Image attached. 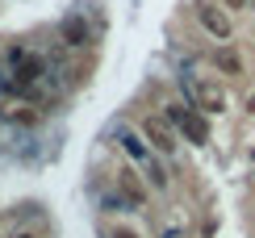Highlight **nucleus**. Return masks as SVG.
<instances>
[{"mask_svg":"<svg viewBox=\"0 0 255 238\" xmlns=\"http://www.w3.org/2000/svg\"><path fill=\"white\" fill-rule=\"evenodd\" d=\"M247 4H251V0H222V8H226V13H243Z\"/></svg>","mask_w":255,"mask_h":238,"instance_id":"13","label":"nucleus"},{"mask_svg":"<svg viewBox=\"0 0 255 238\" xmlns=\"http://www.w3.org/2000/svg\"><path fill=\"white\" fill-rule=\"evenodd\" d=\"M247 113H251V117H255V92H251V96H247Z\"/></svg>","mask_w":255,"mask_h":238,"instance_id":"14","label":"nucleus"},{"mask_svg":"<svg viewBox=\"0 0 255 238\" xmlns=\"http://www.w3.org/2000/svg\"><path fill=\"white\" fill-rule=\"evenodd\" d=\"M59 42H63V46H71V50L88 46V42H92V25H88V17H84V13L63 17V21H59Z\"/></svg>","mask_w":255,"mask_h":238,"instance_id":"6","label":"nucleus"},{"mask_svg":"<svg viewBox=\"0 0 255 238\" xmlns=\"http://www.w3.org/2000/svg\"><path fill=\"white\" fill-rule=\"evenodd\" d=\"M197 25L214 42H230L235 38V17H230L222 4H214V0H197Z\"/></svg>","mask_w":255,"mask_h":238,"instance_id":"3","label":"nucleus"},{"mask_svg":"<svg viewBox=\"0 0 255 238\" xmlns=\"http://www.w3.org/2000/svg\"><path fill=\"white\" fill-rule=\"evenodd\" d=\"M251 155H255V150H251Z\"/></svg>","mask_w":255,"mask_h":238,"instance_id":"16","label":"nucleus"},{"mask_svg":"<svg viewBox=\"0 0 255 238\" xmlns=\"http://www.w3.org/2000/svg\"><path fill=\"white\" fill-rule=\"evenodd\" d=\"M142 142L159 155H176V129L167 117H146L142 121Z\"/></svg>","mask_w":255,"mask_h":238,"instance_id":"4","label":"nucleus"},{"mask_svg":"<svg viewBox=\"0 0 255 238\" xmlns=\"http://www.w3.org/2000/svg\"><path fill=\"white\" fill-rule=\"evenodd\" d=\"M142 171H146V184H151V188H167V184H172L167 167H163V163H155V159H146V163H142Z\"/></svg>","mask_w":255,"mask_h":238,"instance_id":"10","label":"nucleus"},{"mask_svg":"<svg viewBox=\"0 0 255 238\" xmlns=\"http://www.w3.org/2000/svg\"><path fill=\"white\" fill-rule=\"evenodd\" d=\"M163 117H167L172 129H180L193 146H205V142H209V121H205V113L188 109V101H172V105L163 109Z\"/></svg>","mask_w":255,"mask_h":238,"instance_id":"2","label":"nucleus"},{"mask_svg":"<svg viewBox=\"0 0 255 238\" xmlns=\"http://www.w3.org/2000/svg\"><path fill=\"white\" fill-rule=\"evenodd\" d=\"M42 71H46V59L34 55V50H25V59L13 63V88H17V92H29V88L42 80Z\"/></svg>","mask_w":255,"mask_h":238,"instance_id":"7","label":"nucleus"},{"mask_svg":"<svg viewBox=\"0 0 255 238\" xmlns=\"http://www.w3.org/2000/svg\"><path fill=\"white\" fill-rule=\"evenodd\" d=\"M209 63H214V71L226 75V80H239V75L247 71V63H243V55H239L235 42H218V46L209 50Z\"/></svg>","mask_w":255,"mask_h":238,"instance_id":"5","label":"nucleus"},{"mask_svg":"<svg viewBox=\"0 0 255 238\" xmlns=\"http://www.w3.org/2000/svg\"><path fill=\"white\" fill-rule=\"evenodd\" d=\"M184 96H188V105H193L197 113H205V117L226 113V88H222L218 80H193V75H184Z\"/></svg>","mask_w":255,"mask_h":238,"instance_id":"1","label":"nucleus"},{"mask_svg":"<svg viewBox=\"0 0 255 238\" xmlns=\"http://www.w3.org/2000/svg\"><path fill=\"white\" fill-rule=\"evenodd\" d=\"M105 238H138V230H126V226H105Z\"/></svg>","mask_w":255,"mask_h":238,"instance_id":"12","label":"nucleus"},{"mask_svg":"<svg viewBox=\"0 0 255 238\" xmlns=\"http://www.w3.org/2000/svg\"><path fill=\"white\" fill-rule=\"evenodd\" d=\"M8 117H13L17 125H34V121H38V109H34V105H17Z\"/></svg>","mask_w":255,"mask_h":238,"instance_id":"11","label":"nucleus"},{"mask_svg":"<svg viewBox=\"0 0 255 238\" xmlns=\"http://www.w3.org/2000/svg\"><path fill=\"white\" fill-rule=\"evenodd\" d=\"M118 146H122L126 155L134 159V163H146V159H151V146H146V142H142V138L134 134L130 125H126V129H118Z\"/></svg>","mask_w":255,"mask_h":238,"instance_id":"9","label":"nucleus"},{"mask_svg":"<svg viewBox=\"0 0 255 238\" xmlns=\"http://www.w3.org/2000/svg\"><path fill=\"white\" fill-rule=\"evenodd\" d=\"M118 197L130 205V209H146V188H142V180H138L130 167L118 176Z\"/></svg>","mask_w":255,"mask_h":238,"instance_id":"8","label":"nucleus"},{"mask_svg":"<svg viewBox=\"0 0 255 238\" xmlns=\"http://www.w3.org/2000/svg\"><path fill=\"white\" fill-rule=\"evenodd\" d=\"M13 238H38V234H34V230H17Z\"/></svg>","mask_w":255,"mask_h":238,"instance_id":"15","label":"nucleus"}]
</instances>
